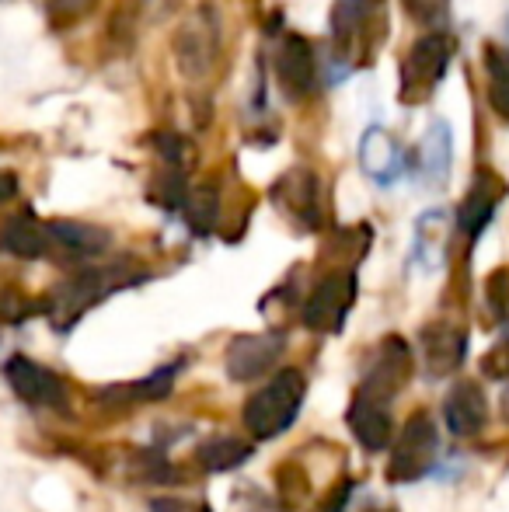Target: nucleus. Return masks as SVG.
<instances>
[{"label": "nucleus", "instance_id": "nucleus-18", "mask_svg": "<svg viewBox=\"0 0 509 512\" xmlns=\"http://www.w3.org/2000/svg\"><path fill=\"white\" fill-rule=\"evenodd\" d=\"M454 168V129L447 119H433L419 143V171L429 185L440 189Z\"/></svg>", "mask_w": 509, "mask_h": 512}, {"label": "nucleus", "instance_id": "nucleus-23", "mask_svg": "<svg viewBox=\"0 0 509 512\" xmlns=\"http://www.w3.org/2000/svg\"><path fill=\"white\" fill-rule=\"evenodd\" d=\"M175 377H178V363H171V366H161V370H154L147 380H140V384L116 387V391H109V394H119L116 401H133V405L164 401L171 394V384H175Z\"/></svg>", "mask_w": 509, "mask_h": 512}, {"label": "nucleus", "instance_id": "nucleus-32", "mask_svg": "<svg viewBox=\"0 0 509 512\" xmlns=\"http://www.w3.org/2000/svg\"><path fill=\"white\" fill-rule=\"evenodd\" d=\"M150 512H210V506H203V502H185V499H171V495H161V499H150Z\"/></svg>", "mask_w": 509, "mask_h": 512}, {"label": "nucleus", "instance_id": "nucleus-4", "mask_svg": "<svg viewBox=\"0 0 509 512\" xmlns=\"http://www.w3.org/2000/svg\"><path fill=\"white\" fill-rule=\"evenodd\" d=\"M450 60H454V35H447V32L422 35V39L408 49L405 60H401V81H398L401 105L415 108L426 102V98L440 88Z\"/></svg>", "mask_w": 509, "mask_h": 512}, {"label": "nucleus", "instance_id": "nucleus-34", "mask_svg": "<svg viewBox=\"0 0 509 512\" xmlns=\"http://www.w3.org/2000/svg\"><path fill=\"white\" fill-rule=\"evenodd\" d=\"M14 192H18V175L14 171H0V203L14 199Z\"/></svg>", "mask_w": 509, "mask_h": 512}, {"label": "nucleus", "instance_id": "nucleus-28", "mask_svg": "<svg viewBox=\"0 0 509 512\" xmlns=\"http://www.w3.org/2000/svg\"><path fill=\"white\" fill-rule=\"evenodd\" d=\"M32 310H42V304H32V300H25L21 293H14V290L0 293V321L18 324V321H25Z\"/></svg>", "mask_w": 509, "mask_h": 512}, {"label": "nucleus", "instance_id": "nucleus-30", "mask_svg": "<svg viewBox=\"0 0 509 512\" xmlns=\"http://www.w3.org/2000/svg\"><path fill=\"white\" fill-rule=\"evenodd\" d=\"M234 512H283V506H276V502L265 492H258V488H241V492L234 495Z\"/></svg>", "mask_w": 509, "mask_h": 512}, {"label": "nucleus", "instance_id": "nucleus-7", "mask_svg": "<svg viewBox=\"0 0 509 512\" xmlns=\"http://www.w3.org/2000/svg\"><path fill=\"white\" fill-rule=\"evenodd\" d=\"M353 304H356V272H349V269L328 272V276L314 286L311 297H307L304 324L311 331H321V335H335V331H342Z\"/></svg>", "mask_w": 509, "mask_h": 512}, {"label": "nucleus", "instance_id": "nucleus-3", "mask_svg": "<svg viewBox=\"0 0 509 512\" xmlns=\"http://www.w3.org/2000/svg\"><path fill=\"white\" fill-rule=\"evenodd\" d=\"M332 39L335 53L346 60V70L370 63L384 39V0H335Z\"/></svg>", "mask_w": 509, "mask_h": 512}, {"label": "nucleus", "instance_id": "nucleus-26", "mask_svg": "<svg viewBox=\"0 0 509 512\" xmlns=\"http://www.w3.org/2000/svg\"><path fill=\"white\" fill-rule=\"evenodd\" d=\"M98 7V0H46V14L53 25H74V21L88 18Z\"/></svg>", "mask_w": 509, "mask_h": 512}, {"label": "nucleus", "instance_id": "nucleus-17", "mask_svg": "<svg viewBox=\"0 0 509 512\" xmlns=\"http://www.w3.org/2000/svg\"><path fill=\"white\" fill-rule=\"evenodd\" d=\"M349 429H353L356 443L370 453H381L391 446V436H394V422H391V411L387 405H377V401H367L356 394V401L349 405Z\"/></svg>", "mask_w": 509, "mask_h": 512}, {"label": "nucleus", "instance_id": "nucleus-29", "mask_svg": "<svg viewBox=\"0 0 509 512\" xmlns=\"http://www.w3.org/2000/svg\"><path fill=\"white\" fill-rule=\"evenodd\" d=\"M485 300L496 314H506L509 310V265L506 269H496L489 279H485Z\"/></svg>", "mask_w": 509, "mask_h": 512}, {"label": "nucleus", "instance_id": "nucleus-22", "mask_svg": "<svg viewBox=\"0 0 509 512\" xmlns=\"http://www.w3.org/2000/svg\"><path fill=\"white\" fill-rule=\"evenodd\" d=\"M182 209H185V220H189L192 234H210V230L217 227V216H220L217 185L203 182V185H196V189H189Z\"/></svg>", "mask_w": 509, "mask_h": 512}, {"label": "nucleus", "instance_id": "nucleus-36", "mask_svg": "<svg viewBox=\"0 0 509 512\" xmlns=\"http://www.w3.org/2000/svg\"><path fill=\"white\" fill-rule=\"evenodd\" d=\"M374 512H394V509H374Z\"/></svg>", "mask_w": 509, "mask_h": 512}, {"label": "nucleus", "instance_id": "nucleus-14", "mask_svg": "<svg viewBox=\"0 0 509 512\" xmlns=\"http://www.w3.org/2000/svg\"><path fill=\"white\" fill-rule=\"evenodd\" d=\"M443 418H447V429L450 436L457 439H468V436H478L489 418V401H485L482 387L475 380H457L450 387L447 401H443Z\"/></svg>", "mask_w": 509, "mask_h": 512}, {"label": "nucleus", "instance_id": "nucleus-8", "mask_svg": "<svg viewBox=\"0 0 509 512\" xmlns=\"http://www.w3.org/2000/svg\"><path fill=\"white\" fill-rule=\"evenodd\" d=\"M415 363H412V349H408L405 338L398 335H387L381 342V349L374 352L370 359V370H367V380L360 387V398L367 401H377V405H387L401 387L408 384L412 377Z\"/></svg>", "mask_w": 509, "mask_h": 512}, {"label": "nucleus", "instance_id": "nucleus-35", "mask_svg": "<svg viewBox=\"0 0 509 512\" xmlns=\"http://www.w3.org/2000/svg\"><path fill=\"white\" fill-rule=\"evenodd\" d=\"M499 411H503V418L509 422V387L503 391V398H499Z\"/></svg>", "mask_w": 509, "mask_h": 512}, {"label": "nucleus", "instance_id": "nucleus-6", "mask_svg": "<svg viewBox=\"0 0 509 512\" xmlns=\"http://www.w3.org/2000/svg\"><path fill=\"white\" fill-rule=\"evenodd\" d=\"M175 63L189 81H203L210 77V70L220 60V18L217 11L203 7L189 21H182V28L175 32Z\"/></svg>", "mask_w": 509, "mask_h": 512}, {"label": "nucleus", "instance_id": "nucleus-24", "mask_svg": "<svg viewBox=\"0 0 509 512\" xmlns=\"http://www.w3.org/2000/svg\"><path fill=\"white\" fill-rule=\"evenodd\" d=\"M485 74H489V102L496 115L509 122V49H485Z\"/></svg>", "mask_w": 509, "mask_h": 512}, {"label": "nucleus", "instance_id": "nucleus-25", "mask_svg": "<svg viewBox=\"0 0 509 512\" xmlns=\"http://www.w3.org/2000/svg\"><path fill=\"white\" fill-rule=\"evenodd\" d=\"M185 196H189V189H185V178H182V171H178V168H171V171H164L161 178H154L150 199H154V203H161L164 209H182Z\"/></svg>", "mask_w": 509, "mask_h": 512}, {"label": "nucleus", "instance_id": "nucleus-21", "mask_svg": "<svg viewBox=\"0 0 509 512\" xmlns=\"http://www.w3.org/2000/svg\"><path fill=\"white\" fill-rule=\"evenodd\" d=\"M252 450L255 446L238 436H213L199 446V464H203L206 471H217V474L234 471V467H241L248 457H252Z\"/></svg>", "mask_w": 509, "mask_h": 512}, {"label": "nucleus", "instance_id": "nucleus-2", "mask_svg": "<svg viewBox=\"0 0 509 512\" xmlns=\"http://www.w3.org/2000/svg\"><path fill=\"white\" fill-rule=\"evenodd\" d=\"M304 373L300 370H276V377L265 387H258L252 398L245 401V418L248 432L255 439H276L297 422L300 405H304Z\"/></svg>", "mask_w": 509, "mask_h": 512}, {"label": "nucleus", "instance_id": "nucleus-5", "mask_svg": "<svg viewBox=\"0 0 509 512\" xmlns=\"http://www.w3.org/2000/svg\"><path fill=\"white\" fill-rule=\"evenodd\" d=\"M436 457H440L436 425L426 411H419V415H412L401 425L398 439H394L391 460H387V481H391V485H412L422 474L433 471Z\"/></svg>", "mask_w": 509, "mask_h": 512}, {"label": "nucleus", "instance_id": "nucleus-33", "mask_svg": "<svg viewBox=\"0 0 509 512\" xmlns=\"http://www.w3.org/2000/svg\"><path fill=\"white\" fill-rule=\"evenodd\" d=\"M349 492H353V485H349V481H342V488H335V492L321 502V512H342V509H346Z\"/></svg>", "mask_w": 509, "mask_h": 512}, {"label": "nucleus", "instance_id": "nucleus-37", "mask_svg": "<svg viewBox=\"0 0 509 512\" xmlns=\"http://www.w3.org/2000/svg\"><path fill=\"white\" fill-rule=\"evenodd\" d=\"M506 35H509V21H506Z\"/></svg>", "mask_w": 509, "mask_h": 512}, {"label": "nucleus", "instance_id": "nucleus-10", "mask_svg": "<svg viewBox=\"0 0 509 512\" xmlns=\"http://www.w3.org/2000/svg\"><path fill=\"white\" fill-rule=\"evenodd\" d=\"M286 338L276 331H262V335H238L224 352V370L231 380L248 384V380L265 377L269 370H276L283 359Z\"/></svg>", "mask_w": 509, "mask_h": 512}, {"label": "nucleus", "instance_id": "nucleus-19", "mask_svg": "<svg viewBox=\"0 0 509 512\" xmlns=\"http://www.w3.org/2000/svg\"><path fill=\"white\" fill-rule=\"evenodd\" d=\"M53 248L49 241V227L42 220H35L32 213H18L7 216L0 223V251L14 258H42Z\"/></svg>", "mask_w": 509, "mask_h": 512}, {"label": "nucleus", "instance_id": "nucleus-12", "mask_svg": "<svg viewBox=\"0 0 509 512\" xmlns=\"http://www.w3.org/2000/svg\"><path fill=\"white\" fill-rule=\"evenodd\" d=\"M276 206L290 213L297 223L318 230L321 227V182L311 168H290L276 182Z\"/></svg>", "mask_w": 509, "mask_h": 512}, {"label": "nucleus", "instance_id": "nucleus-31", "mask_svg": "<svg viewBox=\"0 0 509 512\" xmlns=\"http://www.w3.org/2000/svg\"><path fill=\"white\" fill-rule=\"evenodd\" d=\"M482 370L489 373V377H496V380L509 377V342H499L496 349L482 359Z\"/></svg>", "mask_w": 509, "mask_h": 512}, {"label": "nucleus", "instance_id": "nucleus-27", "mask_svg": "<svg viewBox=\"0 0 509 512\" xmlns=\"http://www.w3.org/2000/svg\"><path fill=\"white\" fill-rule=\"evenodd\" d=\"M401 7L419 25H443L450 18V0H401Z\"/></svg>", "mask_w": 509, "mask_h": 512}, {"label": "nucleus", "instance_id": "nucleus-20", "mask_svg": "<svg viewBox=\"0 0 509 512\" xmlns=\"http://www.w3.org/2000/svg\"><path fill=\"white\" fill-rule=\"evenodd\" d=\"M46 227H49V241H53L56 248L70 251V255L95 258L112 248V234L105 227H95V223L53 220V223H46Z\"/></svg>", "mask_w": 509, "mask_h": 512}, {"label": "nucleus", "instance_id": "nucleus-13", "mask_svg": "<svg viewBox=\"0 0 509 512\" xmlns=\"http://www.w3.org/2000/svg\"><path fill=\"white\" fill-rule=\"evenodd\" d=\"M422 342V366L433 380L454 373L464 363V352H468V338L457 324L450 321H433L419 331Z\"/></svg>", "mask_w": 509, "mask_h": 512}, {"label": "nucleus", "instance_id": "nucleus-15", "mask_svg": "<svg viewBox=\"0 0 509 512\" xmlns=\"http://www.w3.org/2000/svg\"><path fill=\"white\" fill-rule=\"evenodd\" d=\"M506 196V182L496 175V171L482 168L475 175V185H471V192L464 196L461 209H457V227H461V234L468 237H478L485 227H489L492 213H496L499 199Z\"/></svg>", "mask_w": 509, "mask_h": 512}, {"label": "nucleus", "instance_id": "nucleus-11", "mask_svg": "<svg viewBox=\"0 0 509 512\" xmlns=\"http://www.w3.org/2000/svg\"><path fill=\"white\" fill-rule=\"evenodd\" d=\"M276 84L290 102H304L314 91V49L304 35H283L276 49Z\"/></svg>", "mask_w": 509, "mask_h": 512}, {"label": "nucleus", "instance_id": "nucleus-9", "mask_svg": "<svg viewBox=\"0 0 509 512\" xmlns=\"http://www.w3.org/2000/svg\"><path fill=\"white\" fill-rule=\"evenodd\" d=\"M4 377L11 384V391L25 401L28 408H53L67 411L70 408V391L56 373H49L46 366L32 363L28 356H11L4 363Z\"/></svg>", "mask_w": 509, "mask_h": 512}, {"label": "nucleus", "instance_id": "nucleus-1", "mask_svg": "<svg viewBox=\"0 0 509 512\" xmlns=\"http://www.w3.org/2000/svg\"><path fill=\"white\" fill-rule=\"evenodd\" d=\"M143 279H147V269H140L136 262H116V265H98V269H84L49 290V297L42 300V314L53 321L56 331H70L91 307L109 300L112 293L143 283Z\"/></svg>", "mask_w": 509, "mask_h": 512}, {"label": "nucleus", "instance_id": "nucleus-16", "mask_svg": "<svg viewBox=\"0 0 509 512\" xmlns=\"http://www.w3.org/2000/svg\"><path fill=\"white\" fill-rule=\"evenodd\" d=\"M360 168L363 175L370 178L374 185H394L405 171V157H401V147L391 140V133L381 126H370L360 140Z\"/></svg>", "mask_w": 509, "mask_h": 512}]
</instances>
